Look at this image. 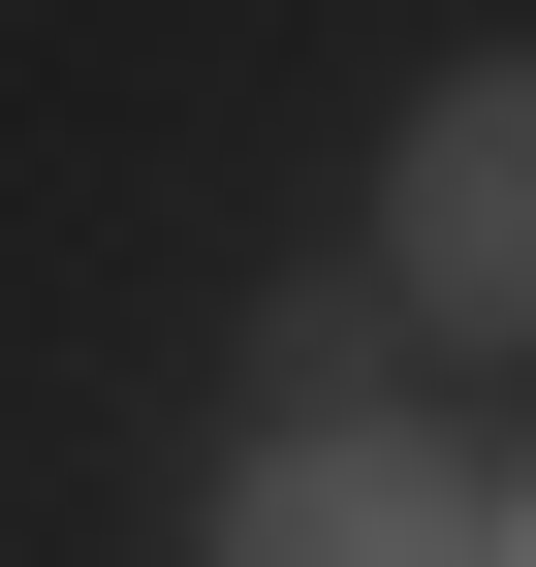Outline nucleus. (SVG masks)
I'll list each match as a JSON object with an SVG mask.
<instances>
[{
    "mask_svg": "<svg viewBox=\"0 0 536 567\" xmlns=\"http://www.w3.org/2000/svg\"><path fill=\"white\" fill-rule=\"evenodd\" d=\"M221 567H505V473H442V442H379V410H316V442L221 473Z\"/></svg>",
    "mask_w": 536,
    "mask_h": 567,
    "instance_id": "nucleus-1",
    "label": "nucleus"
},
{
    "mask_svg": "<svg viewBox=\"0 0 536 567\" xmlns=\"http://www.w3.org/2000/svg\"><path fill=\"white\" fill-rule=\"evenodd\" d=\"M379 284H411V316H505V284H536V126H505V95H442V126H411Z\"/></svg>",
    "mask_w": 536,
    "mask_h": 567,
    "instance_id": "nucleus-2",
    "label": "nucleus"
}]
</instances>
